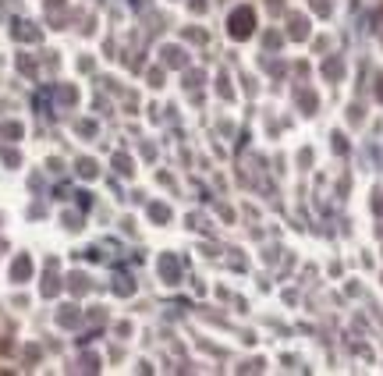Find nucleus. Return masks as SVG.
Segmentation results:
<instances>
[{"label": "nucleus", "mask_w": 383, "mask_h": 376, "mask_svg": "<svg viewBox=\"0 0 383 376\" xmlns=\"http://www.w3.org/2000/svg\"><path fill=\"white\" fill-rule=\"evenodd\" d=\"M163 54H167V60H170V64H181V50H174V47H167Z\"/></svg>", "instance_id": "4"}, {"label": "nucleus", "mask_w": 383, "mask_h": 376, "mask_svg": "<svg viewBox=\"0 0 383 376\" xmlns=\"http://www.w3.org/2000/svg\"><path fill=\"white\" fill-rule=\"evenodd\" d=\"M376 96H380V99H383V78H380V82H376Z\"/></svg>", "instance_id": "8"}, {"label": "nucleus", "mask_w": 383, "mask_h": 376, "mask_svg": "<svg viewBox=\"0 0 383 376\" xmlns=\"http://www.w3.org/2000/svg\"><path fill=\"white\" fill-rule=\"evenodd\" d=\"M376 213H383V196L376 199Z\"/></svg>", "instance_id": "9"}, {"label": "nucleus", "mask_w": 383, "mask_h": 376, "mask_svg": "<svg viewBox=\"0 0 383 376\" xmlns=\"http://www.w3.org/2000/svg\"><path fill=\"white\" fill-rule=\"evenodd\" d=\"M312 8H316L319 14H327V11H330V4H327V0H312Z\"/></svg>", "instance_id": "7"}, {"label": "nucleus", "mask_w": 383, "mask_h": 376, "mask_svg": "<svg viewBox=\"0 0 383 376\" xmlns=\"http://www.w3.org/2000/svg\"><path fill=\"white\" fill-rule=\"evenodd\" d=\"M227 32L231 39H248L255 32V11L252 8H234L227 18Z\"/></svg>", "instance_id": "1"}, {"label": "nucleus", "mask_w": 383, "mask_h": 376, "mask_svg": "<svg viewBox=\"0 0 383 376\" xmlns=\"http://www.w3.org/2000/svg\"><path fill=\"white\" fill-rule=\"evenodd\" d=\"M82 174L93 178V174H96V163H93V160H82Z\"/></svg>", "instance_id": "5"}, {"label": "nucleus", "mask_w": 383, "mask_h": 376, "mask_svg": "<svg viewBox=\"0 0 383 376\" xmlns=\"http://www.w3.org/2000/svg\"><path fill=\"white\" fill-rule=\"evenodd\" d=\"M11 274H14V281H25V277L32 274V263H29V256H21V259H14V266H11Z\"/></svg>", "instance_id": "2"}, {"label": "nucleus", "mask_w": 383, "mask_h": 376, "mask_svg": "<svg viewBox=\"0 0 383 376\" xmlns=\"http://www.w3.org/2000/svg\"><path fill=\"white\" fill-rule=\"evenodd\" d=\"M270 4H281V0H270Z\"/></svg>", "instance_id": "10"}, {"label": "nucleus", "mask_w": 383, "mask_h": 376, "mask_svg": "<svg viewBox=\"0 0 383 376\" xmlns=\"http://www.w3.org/2000/svg\"><path fill=\"white\" fill-rule=\"evenodd\" d=\"M309 29H305V18L302 14H291V39H305Z\"/></svg>", "instance_id": "3"}, {"label": "nucleus", "mask_w": 383, "mask_h": 376, "mask_svg": "<svg viewBox=\"0 0 383 376\" xmlns=\"http://www.w3.org/2000/svg\"><path fill=\"white\" fill-rule=\"evenodd\" d=\"M149 213H153L156 220H167V206H153V210H149Z\"/></svg>", "instance_id": "6"}]
</instances>
